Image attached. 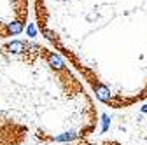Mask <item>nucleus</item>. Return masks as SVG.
Listing matches in <instances>:
<instances>
[{"label": "nucleus", "instance_id": "nucleus-3", "mask_svg": "<svg viewBox=\"0 0 147 145\" xmlns=\"http://www.w3.org/2000/svg\"><path fill=\"white\" fill-rule=\"evenodd\" d=\"M46 58H47V63L51 65V68H54V70H63L65 68V61L56 52H46Z\"/></svg>", "mask_w": 147, "mask_h": 145}, {"label": "nucleus", "instance_id": "nucleus-1", "mask_svg": "<svg viewBox=\"0 0 147 145\" xmlns=\"http://www.w3.org/2000/svg\"><path fill=\"white\" fill-rule=\"evenodd\" d=\"M93 91H95V95H96V98L102 101V103H109L110 100H112V93H110V89L107 87V86H103V84H93Z\"/></svg>", "mask_w": 147, "mask_h": 145}, {"label": "nucleus", "instance_id": "nucleus-2", "mask_svg": "<svg viewBox=\"0 0 147 145\" xmlns=\"http://www.w3.org/2000/svg\"><path fill=\"white\" fill-rule=\"evenodd\" d=\"M4 51L9 52V54H21V52L28 51V44L23 42V40H12V42L4 46Z\"/></svg>", "mask_w": 147, "mask_h": 145}, {"label": "nucleus", "instance_id": "nucleus-7", "mask_svg": "<svg viewBox=\"0 0 147 145\" xmlns=\"http://www.w3.org/2000/svg\"><path fill=\"white\" fill-rule=\"evenodd\" d=\"M26 33H28V37H37V28H35L33 23H30L26 26Z\"/></svg>", "mask_w": 147, "mask_h": 145}, {"label": "nucleus", "instance_id": "nucleus-6", "mask_svg": "<svg viewBox=\"0 0 147 145\" xmlns=\"http://www.w3.org/2000/svg\"><path fill=\"white\" fill-rule=\"evenodd\" d=\"M110 128V117L109 114H102V133H107Z\"/></svg>", "mask_w": 147, "mask_h": 145}, {"label": "nucleus", "instance_id": "nucleus-4", "mask_svg": "<svg viewBox=\"0 0 147 145\" xmlns=\"http://www.w3.org/2000/svg\"><path fill=\"white\" fill-rule=\"evenodd\" d=\"M5 26H7V37H11V35H20V33L25 30L23 19H14V21L7 23Z\"/></svg>", "mask_w": 147, "mask_h": 145}, {"label": "nucleus", "instance_id": "nucleus-5", "mask_svg": "<svg viewBox=\"0 0 147 145\" xmlns=\"http://www.w3.org/2000/svg\"><path fill=\"white\" fill-rule=\"evenodd\" d=\"M77 138V133L76 131H65L61 135H56V136H53L54 142H72V140H76Z\"/></svg>", "mask_w": 147, "mask_h": 145}, {"label": "nucleus", "instance_id": "nucleus-8", "mask_svg": "<svg viewBox=\"0 0 147 145\" xmlns=\"http://www.w3.org/2000/svg\"><path fill=\"white\" fill-rule=\"evenodd\" d=\"M140 112H142V114H147V103H144V105L140 107Z\"/></svg>", "mask_w": 147, "mask_h": 145}]
</instances>
